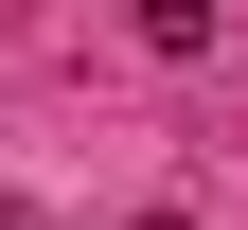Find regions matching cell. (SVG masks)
<instances>
[{
    "label": "cell",
    "mask_w": 248,
    "mask_h": 230,
    "mask_svg": "<svg viewBox=\"0 0 248 230\" xmlns=\"http://www.w3.org/2000/svg\"><path fill=\"white\" fill-rule=\"evenodd\" d=\"M142 36H160V53H195V36H213V0H142Z\"/></svg>",
    "instance_id": "1"
},
{
    "label": "cell",
    "mask_w": 248,
    "mask_h": 230,
    "mask_svg": "<svg viewBox=\"0 0 248 230\" xmlns=\"http://www.w3.org/2000/svg\"><path fill=\"white\" fill-rule=\"evenodd\" d=\"M142 230H177V213H142Z\"/></svg>",
    "instance_id": "2"
}]
</instances>
